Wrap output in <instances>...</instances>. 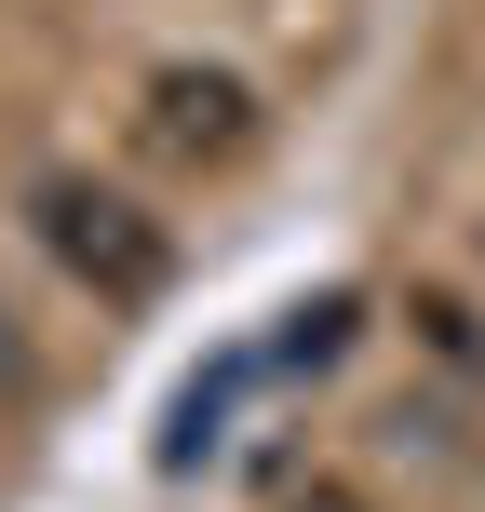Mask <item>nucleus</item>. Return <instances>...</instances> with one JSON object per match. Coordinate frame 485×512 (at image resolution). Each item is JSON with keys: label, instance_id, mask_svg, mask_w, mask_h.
I'll return each mask as SVG.
<instances>
[{"label": "nucleus", "instance_id": "f03ea898", "mask_svg": "<svg viewBox=\"0 0 485 512\" xmlns=\"http://www.w3.org/2000/svg\"><path fill=\"white\" fill-rule=\"evenodd\" d=\"M149 135H162L176 162H230V149H243V81H216V68H162Z\"/></svg>", "mask_w": 485, "mask_h": 512}, {"label": "nucleus", "instance_id": "f257e3e1", "mask_svg": "<svg viewBox=\"0 0 485 512\" xmlns=\"http://www.w3.org/2000/svg\"><path fill=\"white\" fill-rule=\"evenodd\" d=\"M41 243L68 256L95 297H162V230L122 203V189H81V176H54L41 189Z\"/></svg>", "mask_w": 485, "mask_h": 512}, {"label": "nucleus", "instance_id": "20e7f679", "mask_svg": "<svg viewBox=\"0 0 485 512\" xmlns=\"http://www.w3.org/2000/svg\"><path fill=\"white\" fill-rule=\"evenodd\" d=\"M283 512H364V499H337V486H310V499H283Z\"/></svg>", "mask_w": 485, "mask_h": 512}, {"label": "nucleus", "instance_id": "7ed1b4c3", "mask_svg": "<svg viewBox=\"0 0 485 512\" xmlns=\"http://www.w3.org/2000/svg\"><path fill=\"white\" fill-rule=\"evenodd\" d=\"M337 337H351V297H310V310H297V324H283V337H270V364H324V351H337Z\"/></svg>", "mask_w": 485, "mask_h": 512}]
</instances>
